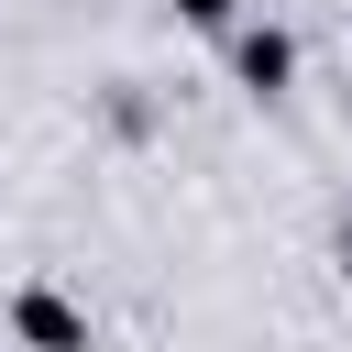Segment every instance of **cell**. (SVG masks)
Listing matches in <instances>:
<instances>
[{"instance_id":"obj_1","label":"cell","mask_w":352,"mask_h":352,"mask_svg":"<svg viewBox=\"0 0 352 352\" xmlns=\"http://www.w3.org/2000/svg\"><path fill=\"white\" fill-rule=\"evenodd\" d=\"M11 319H22V341H33V352H88V319H77L55 286H22V308H11Z\"/></svg>"},{"instance_id":"obj_2","label":"cell","mask_w":352,"mask_h":352,"mask_svg":"<svg viewBox=\"0 0 352 352\" xmlns=\"http://www.w3.org/2000/svg\"><path fill=\"white\" fill-rule=\"evenodd\" d=\"M286 66H297L286 33H242V77H253V88H286Z\"/></svg>"},{"instance_id":"obj_3","label":"cell","mask_w":352,"mask_h":352,"mask_svg":"<svg viewBox=\"0 0 352 352\" xmlns=\"http://www.w3.org/2000/svg\"><path fill=\"white\" fill-rule=\"evenodd\" d=\"M176 11H187V22H220V11H231V0H176Z\"/></svg>"}]
</instances>
